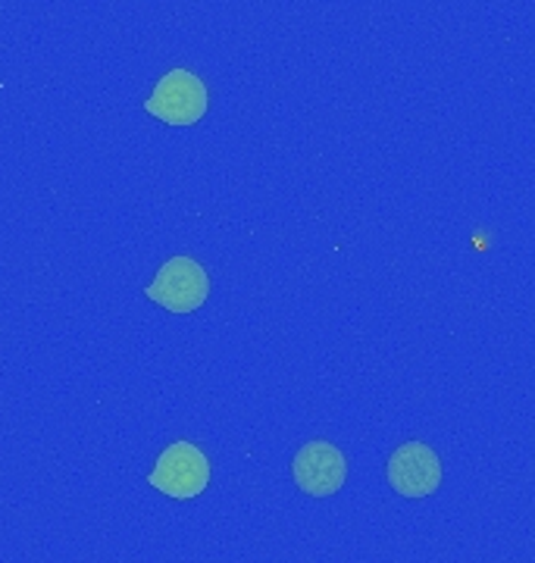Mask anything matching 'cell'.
Segmentation results:
<instances>
[{
  "label": "cell",
  "instance_id": "2",
  "mask_svg": "<svg viewBox=\"0 0 535 563\" xmlns=\"http://www.w3.org/2000/svg\"><path fill=\"white\" fill-rule=\"evenodd\" d=\"M148 298L170 313H195L210 298V276L192 257H173L160 266L157 279L148 285Z\"/></svg>",
  "mask_w": 535,
  "mask_h": 563
},
{
  "label": "cell",
  "instance_id": "5",
  "mask_svg": "<svg viewBox=\"0 0 535 563\" xmlns=\"http://www.w3.org/2000/svg\"><path fill=\"white\" fill-rule=\"evenodd\" d=\"M292 476H295L297 488L307 492L310 498H329L348 479V463L336 444L310 442L297 451Z\"/></svg>",
  "mask_w": 535,
  "mask_h": 563
},
{
  "label": "cell",
  "instance_id": "3",
  "mask_svg": "<svg viewBox=\"0 0 535 563\" xmlns=\"http://www.w3.org/2000/svg\"><path fill=\"white\" fill-rule=\"evenodd\" d=\"M151 485L157 492H163V495L176 498V501L198 498L200 492L210 485V461L192 442L170 444L160 454L157 466L151 473Z\"/></svg>",
  "mask_w": 535,
  "mask_h": 563
},
{
  "label": "cell",
  "instance_id": "4",
  "mask_svg": "<svg viewBox=\"0 0 535 563\" xmlns=\"http://www.w3.org/2000/svg\"><path fill=\"white\" fill-rule=\"evenodd\" d=\"M389 483L401 498H429L441 485L438 454L423 442L401 444L389 461Z\"/></svg>",
  "mask_w": 535,
  "mask_h": 563
},
{
  "label": "cell",
  "instance_id": "1",
  "mask_svg": "<svg viewBox=\"0 0 535 563\" xmlns=\"http://www.w3.org/2000/svg\"><path fill=\"white\" fill-rule=\"evenodd\" d=\"M207 107H210L207 85L188 69H170L144 101V110L166 125H195L207 113Z\"/></svg>",
  "mask_w": 535,
  "mask_h": 563
}]
</instances>
